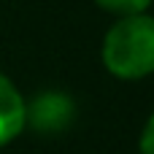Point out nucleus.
<instances>
[{
	"label": "nucleus",
	"instance_id": "20e7f679",
	"mask_svg": "<svg viewBox=\"0 0 154 154\" xmlns=\"http://www.w3.org/2000/svg\"><path fill=\"white\" fill-rule=\"evenodd\" d=\"M95 3L103 5V8H108V11H116V14L130 16V14H143L152 0H95Z\"/></svg>",
	"mask_w": 154,
	"mask_h": 154
},
{
	"label": "nucleus",
	"instance_id": "f03ea898",
	"mask_svg": "<svg viewBox=\"0 0 154 154\" xmlns=\"http://www.w3.org/2000/svg\"><path fill=\"white\" fill-rule=\"evenodd\" d=\"M73 100L60 92H43L24 108V122H30L35 133H62L73 125Z\"/></svg>",
	"mask_w": 154,
	"mask_h": 154
},
{
	"label": "nucleus",
	"instance_id": "39448f33",
	"mask_svg": "<svg viewBox=\"0 0 154 154\" xmlns=\"http://www.w3.org/2000/svg\"><path fill=\"white\" fill-rule=\"evenodd\" d=\"M141 154H154V116L146 122L141 133Z\"/></svg>",
	"mask_w": 154,
	"mask_h": 154
},
{
	"label": "nucleus",
	"instance_id": "7ed1b4c3",
	"mask_svg": "<svg viewBox=\"0 0 154 154\" xmlns=\"http://www.w3.org/2000/svg\"><path fill=\"white\" fill-rule=\"evenodd\" d=\"M24 100L16 87L0 73V146L14 141L24 130Z\"/></svg>",
	"mask_w": 154,
	"mask_h": 154
},
{
	"label": "nucleus",
	"instance_id": "f257e3e1",
	"mask_svg": "<svg viewBox=\"0 0 154 154\" xmlns=\"http://www.w3.org/2000/svg\"><path fill=\"white\" fill-rule=\"evenodd\" d=\"M103 62L119 79H141L154 70V19L130 14L116 22L103 43Z\"/></svg>",
	"mask_w": 154,
	"mask_h": 154
}]
</instances>
